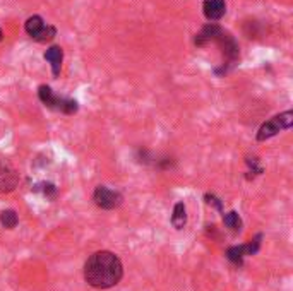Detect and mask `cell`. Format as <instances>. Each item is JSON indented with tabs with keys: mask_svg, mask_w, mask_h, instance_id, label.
I'll list each match as a JSON object with an SVG mask.
<instances>
[{
	"mask_svg": "<svg viewBox=\"0 0 293 291\" xmlns=\"http://www.w3.org/2000/svg\"><path fill=\"white\" fill-rule=\"evenodd\" d=\"M123 276L122 261L110 250L94 252L84 264V279L96 289H108L120 283Z\"/></svg>",
	"mask_w": 293,
	"mask_h": 291,
	"instance_id": "1",
	"label": "cell"
},
{
	"mask_svg": "<svg viewBox=\"0 0 293 291\" xmlns=\"http://www.w3.org/2000/svg\"><path fill=\"white\" fill-rule=\"evenodd\" d=\"M293 125V112L288 110V112H283L276 117H273L271 120H268L266 123H263L257 132V141L263 142V141H268L271 137L276 136L278 132L281 131H286Z\"/></svg>",
	"mask_w": 293,
	"mask_h": 291,
	"instance_id": "2",
	"label": "cell"
},
{
	"mask_svg": "<svg viewBox=\"0 0 293 291\" xmlns=\"http://www.w3.org/2000/svg\"><path fill=\"white\" fill-rule=\"evenodd\" d=\"M38 94H40V100L43 101V105L48 106V108L58 110V112H62L66 115H72L77 112V101L55 96L50 86H40Z\"/></svg>",
	"mask_w": 293,
	"mask_h": 291,
	"instance_id": "3",
	"label": "cell"
},
{
	"mask_svg": "<svg viewBox=\"0 0 293 291\" xmlns=\"http://www.w3.org/2000/svg\"><path fill=\"white\" fill-rule=\"evenodd\" d=\"M26 33L31 36L33 40L40 41V43H47V41H52L57 35V29L53 26H47L45 21L41 19L40 16H31L29 19L26 21Z\"/></svg>",
	"mask_w": 293,
	"mask_h": 291,
	"instance_id": "4",
	"label": "cell"
},
{
	"mask_svg": "<svg viewBox=\"0 0 293 291\" xmlns=\"http://www.w3.org/2000/svg\"><path fill=\"white\" fill-rule=\"evenodd\" d=\"M93 199H94V204L102 209H115L122 204L123 197L120 192L117 190H112V188L105 187V185H100L94 188V193H93Z\"/></svg>",
	"mask_w": 293,
	"mask_h": 291,
	"instance_id": "5",
	"label": "cell"
},
{
	"mask_svg": "<svg viewBox=\"0 0 293 291\" xmlns=\"http://www.w3.org/2000/svg\"><path fill=\"white\" fill-rule=\"evenodd\" d=\"M204 16L208 21H219L226 12L225 0H204Z\"/></svg>",
	"mask_w": 293,
	"mask_h": 291,
	"instance_id": "6",
	"label": "cell"
},
{
	"mask_svg": "<svg viewBox=\"0 0 293 291\" xmlns=\"http://www.w3.org/2000/svg\"><path fill=\"white\" fill-rule=\"evenodd\" d=\"M17 185V173L9 165H0V192H11Z\"/></svg>",
	"mask_w": 293,
	"mask_h": 291,
	"instance_id": "7",
	"label": "cell"
},
{
	"mask_svg": "<svg viewBox=\"0 0 293 291\" xmlns=\"http://www.w3.org/2000/svg\"><path fill=\"white\" fill-rule=\"evenodd\" d=\"M219 33H221V27H219L216 22H209V24H206L203 29L196 35V45H198V47H204L209 41H214V38H216Z\"/></svg>",
	"mask_w": 293,
	"mask_h": 291,
	"instance_id": "8",
	"label": "cell"
},
{
	"mask_svg": "<svg viewBox=\"0 0 293 291\" xmlns=\"http://www.w3.org/2000/svg\"><path fill=\"white\" fill-rule=\"evenodd\" d=\"M45 60L52 66V72L55 77L60 76V69L63 62V52L60 47H50L47 52H45Z\"/></svg>",
	"mask_w": 293,
	"mask_h": 291,
	"instance_id": "9",
	"label": "cell"
},
{
	"mask_svg": "<svg viewBox=\"0 0 293 291\" xmlns=\"http://www.w3.org/2000/svg\"><path fill=\"white\" fill-rule=\"evenodd\" d=\"M187 223V209L184 202H177L175 207H173V214H172V224L175 226L177 230H182Z\"/></svg>",
	"mask_w": 293,
	"mask_h": 291,
	"instance_id": "10",
	"label": "cell"
},
{
	"mask_svg": "<svg viewBox=\"0 0 293 291\" xmlns=\"http://www.w3.org/2000/svg\"><path fill=\"white\" fill-rule=\"evenodd\" d=\"M223 223H225L226 228H230L232 232H235V233L242 230V218L237 211H230V212H226V214H223Z\"/></svg>",
	"mask_w": 293,
	"mask_h": 291,
	"instance_id": "11",
	"label": "cell"
},
{
	"mask_svg": "<svg viewBox=\"0 0 293 291\" xmlns=\"http://www.w3.org/2000/svg\"><path fill=\"white\" fill-rule=\"evenodd\" d=\"M0 223H2L4 228L7 230H14L17 226V223H19V218H17L16 211L12 209H6L0 212Z\"/></svg>",
	"mask_w": 293,
	"mask_h": 291,
	"instance_id": "12",
	"label": "cell"
},
{
	"mask_svg": "<svg viewBox=\"0 0 293 291\" xmlns=\"http://www.w3.org/2000/svg\"><path fill=\"white\" fill-rule=\"evenodd\" d=\"M226 257L230 258V261H232L235 266H242V264H244V257H245L244 247H242V245H235V247H230V248L226 250Z\"/></svg>",
	"mask_w": 293,
	"mask_h": 291,
	"instance_id": "13",
	"label": "cell"
},
{
	"mask_svg": "<svg viewBox=\"0 0 293 291\" xmlns=\"http://www.w3.org/2000/svg\"><path fill=\"white\" fill-rule=\"evenodd\" d=\"M206 202H208V204H213L214 207H216V209H219V211L223 212V206H221V202H219L218 199L214 197V196H209V193H208V196H206ZM223 214H225V212H223Z\"/></svg>",
	"mask_w": 293,
	"mask_h": 291,
	"instance_id": "14",
	"label": "cell"
},
{
	"mask_svg": "<svg viewBox=\"0 0 293 291\" xmlns=\"http://www.w3.org/2000/svg\"><path fill=\"white\" fill-rule=\"evenodd\" d=\"M41 187H43L41 190H43L45 196H53V193H55V187L52 185V183H43Z\"/></svg>",
	"mask_w": 293,
	"mask_h": 291,
	"instance_id": "15",
	"label": "cell"
},
{
	"mask_svg": "<svg viewBox=\"0 0 293 291\" xmlns=\"http://www.w3.org/2000/svg\"><path fill=\"white\" fill-rule=\"evenodd\" d=\"M0 41H2V29H0Z\"/></svg>",
	"mask_w": 293,
	"mask_h": 291,
	"instance_id": "16",
	"label": "cell"
}]
</instances>
